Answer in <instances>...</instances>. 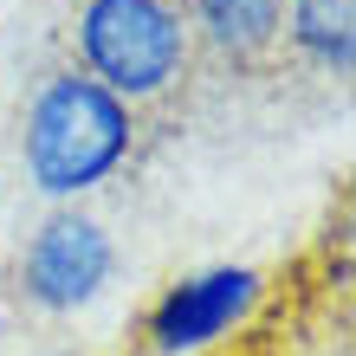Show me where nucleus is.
I'll list each match as a JSON object with an SVG mask.
<instances>
[{
  "label": "nucleus",
  "instance_id": "4",
  "mask_svg": "<svg viewBox=\"0 0 356 356\" xmlns=\"http://www.w3.org/2000/svg\"><path fill=\"white\" fill-rule=\"evenodd\" d=\"M253 305H259V272L253 266L195 272V279L169 285V291H162V305L149 311V343H156V356L207 350L214 337H227Z\"/></svg>",
  "mask_w": 356,
  "mask_h": 356
},
{
  "label": "nucleus",
  "instance_id": "2",
  "mask_svg": "<svg viewBox=\"0 0 356 356\" xmlns=\"http://www.w3.org/2000/svg\"><path fill=\"white\" fill-rule=\"evenodd\" d=\"M85 78L111 97H162L181 78L188 39L169 0H85L78 13Z\"/></svg>",
  "mask_w": 356,
  "mask_h": 356
},
{
  "label": "nucleus",
  "instance_id": "1",
  "mask_svg": "<svg viewBox=\"0 0 356 356\" xmlns=\"http://www.w3.org/2000/svg\"><path fill=\"white\" fill-rule=\"evenodd\" d=\"M130 156V104L85 72H58L26 104V175L46 195H85Z\"/></svg>",
  "mask_w": 356,
  "mask_h": 356
},
{
  "label": "nucleus",
  "instance_id": "5",
  "mask_svg": "<svg viewBox=\"0 0 356 356\" xmlns=\"http://www.w3.org/2000/svg\"><path fill=\"white\" fill-rule=\"evenodd\" d=\"M195 19L220 58H259L279 39L285 0H195Z\"/></svg>",
  "mask_w": 356,
  "mask_h": 356
},
{
  "label": "nucleus",
  "instance_id": "3",
  "mask_svg": "<svg viewBox=\"0 0 356 356\" xmlns=\"http://www.w3.org/2000/svg\"><path fill=\"white\" fill-rule=\"evenodd\" d=\"M117 272V246L91 214H52L39 234L26 240V259H19V291L39 311H85Z\"/></svg>",
  "mask_w": 356,
  "mask_h": 356
},
{
  "label": "nucleus",
  "instance_id": "6",
  "mask_svg": "<svg viewBox=\"0 0 356 356\" xmlns=\"http://www.w3.org/2000/svg\"><path fill=\"white\" fill-rule=\"evenodd\" d=\"M350 0H291V39L305 58H318L324 72H350L356 33H350Z\"/></svg>",
  "mask_w": 356,
  "mask_h": 356
}]
</instances>
